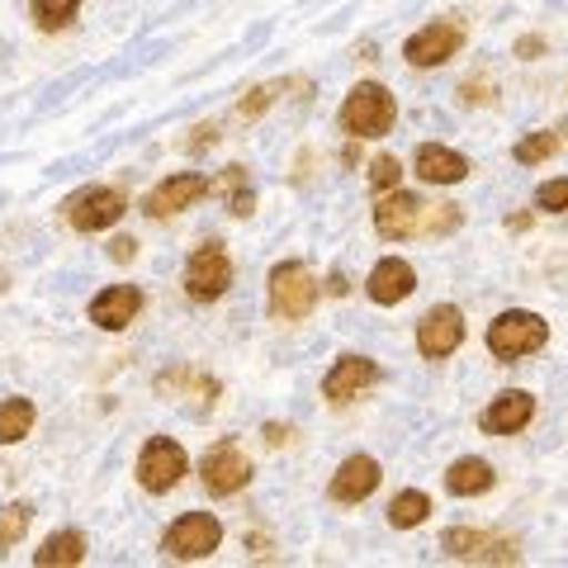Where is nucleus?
<instances>
[{"label":"nucleus","instance_id":"9b49d317","mask_svg":"<svg viewBox=\"0 0 568 568\" xmlns=\"http://www.w3.org/2000/svg\"><path fill=\"white\" fill-rule=\"evenodd\" d=\"M459 43H465V29H459V24H446V20H436V24H426V29H417L413 39H407L403 58L413 62V67H440V62H450V58H455Z\"/></svg>","mask_w":568,"mask_h":568},{"label":"nucleus","instance_id":"2eb2a0df","mask_svg":"<svg viewBox=\"0 0 568 568\" xmlns=\"http://www.w3.org/2000/svg\"><path fill=\"white\" fill-rule=\"evenodd\" d=\"M413 290H417V271L398 256H384L365 280V294L375 298V304H398V298H407Z\"/></svg>","mask_w":568,"mask_h":568},{"label":"nucleus","instance_id":"a211bd4d","mask_svg":"<svg viewBox=\"0 0 568 568\" xmlns=\"http://www.w3.org/2000/svg\"><path fill=\"white\" fill-rule=\"evenodd\" d=\"M379 488V465L369 455H351L342 469H336L332 478V497L336 503H361V497H369Z\"/></svg>","mask_w":568,"mask_h":568},{"label":"nucleus","instance_id":"ddd939ff","mask_svg":"<svg viewBox=\"0 0 568 568\" xmlns=\"http://www.w3.org/2000/svg\"><path fill=\"white\" fill-rule=\"evenodd\" d=\"M204 194H209V175L181 171V175H171V181H162L148 194V219H171V213L190 209L194 200H204Z\"/></svg>","mask_w":568,"mask_h":568},{"label":"nucleus","instance_id":"c756f323","mask_svg":"<svg viewBox=\"0 0 568 568\" xmlns=\"http://www.w3.org/2000/svg\"><path fill=\"white\" fill-rule=\"evenodd\" d=\"M110 256H114V261H133V256H138V242H133V237H114Z\"/></svg>","mask_w":568,"mask_h":568},{"label":"nucleus","instance_id":"6e6552de","mask_svg":"<svg viewBox=\"0 0 568 568\" xmlns=\"http://www.w3.org/2000/svg\"><path fill=\"white\" fill-rule=\"evenodd\" d=\"M246 478H252V459H246L237 440H219L204 455V488L213 497H233L237 488H246Z\"/></svg>","mask_w":568,"mask_h":568},{"label":"nucleus","instance_id":"f8f14e48","mask_svg":"<svg viewBox=\"0 0 568 568\" xmlns=\"http://www.w3.org/2000/svg\"><path fill=\"white\" fill-rule=\"evenodd\" d=\"M446 555L450 559H493V564H517V540H503V536H488V530H465L455 526L446 530Z\"/></svg>","mask_w":568,"mask_h":568},{"label":"nucleus","instance_id":"7c9ffc66","mask_svg":"<svg viewBox=\"0 0 568 568\" xmlns=\"http://www.w3.org/2000/svg\"><path fill=\"white\" fill-rule=\"evenodd\" d=\"M265 440H271V446H280V440H290V432H284V426H265Z\"/></svg>","mask_w":568,"mask_h":568},{"label":"nucleus","instance_id":"f3484780","mask_svg":"<svg viewBox=\"0 0 568 568\" xmlns=\"http://www.w3.org/2000/svg\"><path fill=\"white\" fill-rule=\"evenodd\" d=\"M138 308H142V294L133 290V284H110V290L91 304V317L104 332H123L138 317Z\"/></svg>","mask_w":568,"mask_h":568},{"label":"nucleus","instance_id":"39448f33","mask_svg":"<svg viewBox=\"0 0 568 568\" xmlns=\"http://www.w3.org/2000/svg\"><path fill=\"white\" fill-rule=\"evenodd\" d=\"M123 209H129L123 190H114V185H91V190H81L77 200L67 204V223L77 227V233H104V227H114V223L123 219Z\"/></svg>","mask_w":568,"mask_h":568},{"label":"nucleus","instance_id":"393cba45","mask_svg":"<svg viewBox=\"0 0 568 568\" xmlns=\"http://www.w3.org/2000/svg\"><path fill=\"white\" fill-rule=\"evenodd\" d=\"M81 0H33V20H39L43 29H62L71 14H77Z\"/></svg>","mask_w":568,"mask_h":568},{"label":"nucleus","instance_id":"20e7f679","mask_svg":"<svg viewBox=\"0 0 568 568\" xmlns=\"http://www.w3.org/2000/svg\"><path fill=\"white\" fill-rule=\"evenodd\" d=\"M317 304V280L304 261H284L271 271V313L275 317H308Z\"/></svg>","mask_w":568,"mask_h":568},{"label":"nucleus","instance_id":"c85d7f7f","mask_svg":"<svg viewBox=\"0 0 568 568\" xmlns=\"http://www.w3.org/2000/svg\"><path fill=\"white\" fill-rule=\"evenodd\" d=\"M536 204H540L545 213H564V209H568V181H545V185L536 190Z\"/></svg>","mask_w":568,"mask_h":568},{"label":"nucleus","instance_id":"6ab92c4d","mask_svg":"<svg viewBox=\"0 0 568 568\" xmlns=\"http://www.w3.org/2000/svg\"><path fill=\"white\" fill-rule=\"evenodd\" d=\"M417 175L432 185H459L469 175V162L450 148H436V142H426V148H417Z\"/></svg>","mask_w":568,"mask_h":568},{"label":"nucleus","instance_id":"bb28decb","mask_svg":"<svg viewBox=\"0 0 568 568\" xmlns=\"http://www.w3.org/2000/svg\"><path fill=\"white\" fill-rule=\"evenodd\" d=\"M398 175H403V166H398V156H375L369 162V185H375V194H388V190H398Z\"/></svg>","mask_w":568,"mask_h":568},{"label":"nucleus","instance_id":"f03ea898","mask_svg":"<svg viewBox=\"0 0 568 568\" xmlns=\"http://www.w3.org/2000/svg\"><path fill=\"white\" fill-rule=\"evenodd\" d=\"M394 119H398V104L375 81L355 85V91L346 95V104H342V129L351 138H384L388 129H394Z\"/></svg>","mask_w":568,"mask_h":568},{"label":"nucleus","instance_id":"b1692460","mask_svg":"<svg viewBox=\"0 0 568 568\" xmlns=\"http://www.w3.org/2000/svg\"><path fill=\"white\" fill-rule=\"evenodd\" d=\"M426 511H432V503H426V493L407 488V493H398L394 503H388V521H394L398 530H413V526H422V521H426Z\"/></svg>","mask_w":568,"mask_h":568},{"label":"nucleus","instance_id":"423d86ee","mask_svg":"<svg viewBox=\"0 0 568 568\" xmlns=\"http://www.w3.org/2000/svg\"><path fill=\"white\" fill-rule=\"evenodd\" d=\"M185 478V450L171 436H152L138 459V484L148 493H171Z\"/></svg>","mask_w":568,"mask_h":568},{"label":"nucleus","instance_id":"0eeeda50","mask_svg":"<svg viewBox=\"0 0 568 568\" xmlns=\"http://www.w3.org/2000/svg\"><path fill=\"white\" fill-rule=\"evenodd\" d=\"M223 540V526L219 517H209V511H190V517H181L171 530H166V555L175 559H209L213 549H219Z\"/></svg>","mask_w":568,"mask_h":568},{"label":"nucleus","instance_id":"f257e3e1","mask_svg":"<svg viewBox=\"0 0 568 568\" xmlns=\"http://www.w3.org/2000/svg\"><path fill=\"white\" fill-rule=\"evenodd\" d=\"M459 223V213H455V204H440V213L436 209H426L422 200H413V194H394L388 190L384 200H379V209H375V227H379V237H413V233H450V227Z\"/></svg>","mask_w":568,"mask_h":568},{"label":"nucleus","instance_id":"1a4fd4ad","mask_svg":"<svg viewBox=\"0 0 568 568\" xmlns=\"http://www.w3.org/2000/svg\"><path fill=\"white\" fill-rule=\"evenodd\" d=\"M227 284H233V261H227L223 246H200V252L190 256L185 265V290L190 298H200V304H209V298H219Z\"/></svg>","mask_w":568,"mask_h":568},{"label":"nucleus","instance_id":"dca6fc26","mask_svg":"<svg viewBox=\"0 0 568 568\" xmlns=\"http://www.w3.org/2000/svg\"><path fill=\"white\" fill-rule=\"evenodd\" d=\"M375 361H365V355H342V361L332 365V375L323 379V394L332 398V403H346V398H355L365 384H375Z\"/></svg>","mask_w":568,"mask_h":568},{"label":"nucleus","instance_id":"7ed1b4c3","mask_svg":"<svg viewBox=\"0 0 568 568\" xmlns=\"http://www.w3.org/2000/svg\"><path fill=\"white\" fill-rule=\"evenodd\" d=\"M545 342H549V323L536 313H526V308H511L488 327V351L503 355V361H517V355L540 351Z\"/></svg>","mask_w":568,"mask_h":568},{"label":"nucleus","instance_id":"4be33fe9","mask_svg":"<svg viewBox=\"0 0 568 568\" xmlns=\"http://www.w3.org/2000/svg\"><path fill=\"white\" fill-rule=\"evenodd\" d=\"M209 190H219L223 200H227V213H237V219H246V213H252V185H246V171L242 166H227L219 181H209Z\"/></svg>","mask_w":568,"mask_h":568},{"label":"nucleus","instance_id":"9d476101","mask_svg":"<svg viewBox=\"0 0 568 568\" xmlns=\"http://www.w3.org/2000/svg\"><path fill=\"white\" fill-rule=\"evenodd\" d=\"M459 342H465V317H459L455 304H440L422 317L417 327V351L426 355V361H446V355L459 351Z\"/></svg>","mask_w":568,"mask_h":568},{"label":"nucleus","instance_id":"5701e85b","mask_svg":"<svg viewBox=\"0 0 568 568\" xmlns=\"http://www.w3.org/2000/svg\"><path fill=\"white\" fill-rule=\"evenodd\" d=\"M33 432V403L29 398H6L0 403V446H14Z\"/></svg>","mask_w":568,"mask_h":568},{"label":"nucleus","instance_id":"412c9836","mask_svg":"<svg viewBox=\"0 0 568 568\" xmlns=\"http://www.w3.org/2000/svg\"><path fill=\"white\" fill-rule=\"evenodd\" d=\"M81 559H85V536H81V530H62V536H52L39 555H33V564H39V568H52V564L71 568Z\"/></svg>","mask_w":568,"mask_h":568},{"label":"nucleus","instance_id":"4468645a","mask_svg":"<svg viewBox=\"0 0 568 568\" xmlns=\"http://www.w3.org/2000/svg\"><path fill=\"white\" fill-rule=\"evenodd\" d=\"M536 417V398L530 394H503V398H493L488 407H484V417H478V426H484L488 436H517L521 426Z\"/></svg>","mask_w":568,"mask_h":568},{"label":"nucleus","instance_id":"cd10ccee","mask_svg":"<svg viewBox=\"0 0 568 568\" xmlns=\"http://www.w3.org/2000/svg\"><path fill=\"white\" fill-rule=\"evenodd\" d=\"M549 152H559V133H536V138H526L517 148V162L530 166V162H540V156H549Z\"/></svg>","mask_w":568,"mask_h":568},{"label":"nucleus","instance_id":"a878e982","mask_svg":"<svg viewBox=\"0 0 568 568\" xmlns=\"http://www.w3.org/2000/svg\"><path fill=\"white\" fill-rule=\"evenodd\" d=\"M29 517H33L29 507H6V511H0V549L20 545V536L29 530Z\"/></svg>","mask_w":568,"mask_h":568},{"label":"nucleus","instance_id":"aec40b11","mask_svg":"<svg viewBox=\"0 0 568 568\" xmlns=\"http://www.w3.org/2000/svg\"><path fill=\"white\" fill-rule=\"evenodd\" d=\"M446 488L455 497L488 493L493 488V465H488V459H459V465H450V474H446Z\"/></svg>","mask_w":568,"mask_h":568}]
</instances>
